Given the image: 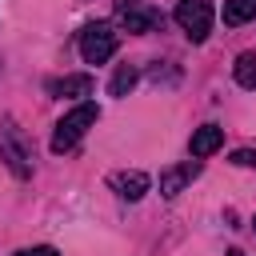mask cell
I'll return each mask as SVG.
<instances>
[{
    "mask_svg": "<svg viewBox=\"0 0 256 256\" xmlns=\"http://www.w3.org/2000/svg\"><path fill=\"white\" fill-rule=\"evenodd\" d=\"M108 184L116 188L120 200H140V196L148 192V176H144V172H112Z\"/></svg>",
    "mask_w": 256,
    "mask_h": 256,
    "instance_id": "ba28073f",
    "label": "cell"
},
{
    "mask_svg": "<svg viewBox=\"0 0 256 256\" xmlns=\"http://www.w3.org/2000/svg\"><path fill=\"white\" fill-rule=\"evenodd\" d=\"M0 156L8 160V168H12L20 180L32 176V148H28L24 132H20L12 120H4V128H0Z\"/></svg>",
    "mask_w": 256,
    "mask_h": 256,
    "instance_id": "3957f363",
    "label": "cell"
},
{
    "mask_svg": "<svg viewBox=\"0 0 256 256\" xmlns=\"http://www.w3.org/2000/svg\"><path fill=\"white\" fill-rule=\"evenodd\" d=\"M220 144H224V128H220V124H204V128H196V132H192L188 152H192L196 160H204V156H212Z\"/></svg>",
    "mask_w": 256,
    "mask_h": 256,
    "instance_id": "52a82bcc",
    "label": "cell"
},
{
    "mask_svg": "<svg viewBox=\"0 0 256 256\" xmlns=\"http://www.w3.org/2000/svg\"><path fill=\"white\" fill-rule=\"evenodd\" d=\"M196 176H200V160L176 164V168H168V172L160 176V192H164V196H180V192H184V184H192Z\"/></svg>",
    "mask_w": 256,
    "mask_h": 256,
    "instance_id": "8992f818",
    "label": "cell"
},
{
    "mask_svg": "<svg viewBox=\"0 0 256 256\" xmlns=\"http://www.w3.org/2000/svg\"><path fill=\"white\" fill-rule=\"evenodd\" d=\"M48 92L52 96H92V76L80 72V76H64V80H48Z\"/></svg>",
    "mask_w": 256,
    "mask_h": 256,
    "instance_id": "9c48e42d",
    "label": "cell"
},
{
    "mask_svg": "<svg viewBox=\"0 0 256 256\" xmlns=\"http://www.w3.org/2000/svg\"><path fill=\"white\" fill-rule=\"evenodd\" d=\"M136 76H140V72H136L132 64H120V68L112 72V80H108V96H128L132 84H136Z\"/></svg>",
    "mask_w": 256,
    "mask_h": 256,
    "instance_id": "7c38bea8",
    "label": "cell"
},
{
    "mask_svg": "<svg viewBox=\"0 0 256 256\" xmlns=\"http://www.w3.org/2000/svg\"><path fill=\"white\" fill-rule=\"evenodd\" d=\"M12 256H60L52 244H36V248H20V252H12Z\"/></svg>",
    "mask_w": 256,
    "mask_h": 256,
    "instance_id": "5bb4252c",
    "label": "cell"
},
{
    "mask_svg": "<svg viewBox=\"0 0 256 256\" xmlns=\"http://www.w3.org/2000/svg\"><path fill=\"white\" fill-rule=\"evenodd\" d=\"M172 16H176V24L184 28V36H188L192 44H200V40L212 32V16H216V12H212V0H180Z\"/></svg>",
    "mask_w": 256,
    "mask_h": 256,
    "instance_id": "277c9868",
    "label": "cell"
},
{
    "mask_svg": "<svg viewBox=\"0 0 256 256\" xmlns=\"http://www.w3.org/2000/svg\"><path fill=\"white\" fill-rule=\"evenodd\" d=\"M96 116H100V108H96L92 100H84V104H76L72 112H64L60 124H56V132H52V152H68V148H76L80 136L96 124Z\"/></svg>",
    "mask_w": 256,
    "mask_h": 256,
    "instance_id": "6da1fadb",
    "label": "cell"
},
{
    "mask_svg": "<svg viewBox=\"0 0 256 256\" xmlns=\"http://www.w3.org/2000/svg\"><path fill=\"white\" fill-rule=\"evenodd\" d=\"M224 24H232V28H240V24H248L252 16H256V0H224Z\"/></svg>",
    "mask_w": 256,
    "mask_h": 256,
    "instance_id": "30bf717a",
    "label": "cell"
},
{
    "mask_svg": "<svg viewBox=\"0 0 256 256\" xmlns=\"http://www.w3.org/2000/svg\"><path fill=\"white\" fill-rule=\"evenodd\" d=\"M116 44H120V36H116V28L104 24V20L80 28V56H84V64H104V60L116 52Z\"/></svg>",
    "mask_w": 256,
    "mask_h": 256,
    "instance_id": "7a4b0ae2",
    "label": "cell"
},
{
    "mask_svg": "<svg viewBox=\"0 0 256 256\" xmlns=\"http://www.w3.org/2000/svg\"><path fill=\"white\" fill-rule=\"evenodd\" d=\"M232 164H240V168H256V152H252V148H236V152H232Z\"/></svg>",
    "mask_w": 256,
    "mask_h": 256,
    "instance_id": "4fadbf2b",
    "label": "cell"
},
{
    "mask_svg": "<svg viewBox=\"0 0 256 256\" xmlns=\"http://www.w3.org/2000/svg\"><path fill=\"white\" fill-rule=\"evenodd\" d=\"M232 76L240 88H256V52H240L232 64Z\"/></svg>",
    "mask_w": 256,
    "mask_h": 256,
    "instance_id": "8fae6325",
    "label": "cell"
},
{
    "mask_svg": "<svg viewBox=\"0 0 256 256\" xmlns=\"http://www.w3.org/2000/svg\"><path fill=\"white\" fill-rule=\"evenodd\" d=\"M116 20L124 24V32H156L160 24H164V16H160V8H152V4H144V0H116Z\"/></svg>",
    "mask_w": 256,
    "mask_h": 256,
    "instance_id": "5b68a950",
    "label": "cell"
}]
</instances>
